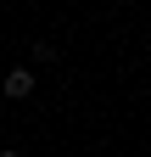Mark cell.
Masks as SVG:
<instances>
[{
	"label": "cell",
	"instance_id": "1",
	"mask_svg": "<svg viewBox=\"0 0 151 157\" xmlns=\"http://www.w3.org/2000/svg\"><path fill=\"white\" fill-rule=\"evenodd\" d=\"M28 90H34V73H23V67H17V73L6 78V95H11V101H23Z\"/></svg>",
	"mask_w": 151,
	"mask_h": 157
},
{
	"label": "cell",
	"instance_id": "2",
	"mask_svg": "<svg viewBox=\"0 0 151 157\" xmlns=\"http://www.w3.org/2000/svg\"><path fill=\"white\" fill-rule=\"evenodd\" d=\"M0 157H23V151H0Z\"/></svg>",
	"mask_w": 151,
	"mask_h": 157
}]
</instances>
